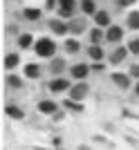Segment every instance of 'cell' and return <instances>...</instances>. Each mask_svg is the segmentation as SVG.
Returning <instances> with one entry per match:
<instances>
[{
    "mask_svg": "<svg viewBox=\"0 0 139 150\" xmlns=\"http://www.w3.org/2000/svg\"><path fill=\"white\" fill-rule=\"evenodd\" d=\"M56 43H54V38H47V36H43V38H38L36 40V45H34V52H36V56H40V58H54L56 56Z\"/></svg>",
    "mask_w": 139,
    "mask_h": 150,
    "instance_id": "cell-1",
    "label": "cell"
},
{
    "mask_svg": "<svg viewBox=\"0 0 139 150\" xmlns=\"http://www.w3.org/2000/svg\"><path fill=\"white\" fill-rule=\"evenodd\" d=\"M70 88H72V83H70L67 79H63V76H54V79L47 83V90H50L52 94H63V92H70Z\"/></svg>",
    "mask_w": 139,
    "mask_h": 150,
    "instance_id": "cell-2",
    "label": "cell"
},
{
    "mask_svg": "<svg viewBox=\"0 0 139 150\" xmlns=\"http://www.w3.org/2000/svg\"><path fill=\"white\" fill-rule=\"evenodd\" d=\"M67 94H70V99H74V101H83L90 94V85L85 81H76V85H72Z\"/></svg>",
    "mask_w": 139,
    "mask_h": 150,
    "instance_id": "cell-3",
    "label": "cell"
},
{
    "mask_svg": "<svg viewBox=\"0 0 139 150\" xmlns=\"http://www.w3.org/2000/svg\"><path fill=\"white\" fill-rule=\"evenodd\" d=\"M76 13V0H58V16L65 20L74 18Z\"/></svg>",
    "mask_w": 139,
    "mask_h": 150,
    "instance_id": "cell-4",
    "label": "cell"
},
{
    "mask_svg": "<svg viewBox=\"0 0 139 150\" xmlns=\"http://www.w3.org/2000/svg\"><path fill=\"white\" fill-rule=\"evenodd\" d=\"M47 27H50L56 36H65V34H70V23H65V18H50L47 20Z\"/></svg>",
    "mask_w": 139,
    "mask_h": 150,
    "instance_id": "cell-5",
    "label": "cell"
},
{
    "mask_svg": "<svg viewBox=\"0 0 139 150\" xmlns=\"http://www.w3.org/2000/svg\"><path fill=\"white\" fill-rule=\"evenodd\" d=\"M110 81H112L119 90H128L133 85V76L128 74V72H112V74H110Z\"/></svg>",
    "mask_w": 139,
    "mask_h": 150,
    "instance_id": "cell-6",
    "label": "cell"
},
{
    "mask_svg": "<svg viewBox=\"0 0 139 150\" xmlns=\"http://www.w3.org/2000/svg\"><path fill=\"white\" fill-rule=\"evenodd\" d=\"M90 72H92V67L85 65V63H74V65L70 67V76H72L74 81H85Z\"/></svg>",
    "mask_w": 139,
    "mask_h": 150,
    "instance_id": "cell-7",
    "label": "cell"
},
{
    "mask_svg": "<svg viewBox=\"0 0 139 150\" xmlns=\"http://www.w3.org/2000/svg\"><path fill=\"white\" fill-rule=\"evenodd\" d=\"M67 23H70V34H72V36H76V38L81 36L83 31H88V20L83 18V16H79V18L74 16V18H70Z\"/></svg>",
    "mask_w": 139,
    "mask_h": 150,
    "instance_id": "cell-8",
    "label": "cell"
},
{
    "mask_svg": "<svg viewBox=\"0 0 139 150\" xmlns=\"http://www.w3.org/2000/svg\"><path fill=\"white\" fill-rule=\"evenodd\" d=\"M128 54H130L128 47H123V45H114V50L108 54V61L112 63V65H119V63H123L128 58Z\"/></svg>",
    "mask_w": 139,
    "mask_h": 150,
    "instance_id": "cell-9",
    "label": "cell"
},
{
    "mask_svg": "<svg viewBox=\"0 0 139 150\" xmlns=\"http://www.w3.org/2000/svg\"><path fill=\"white\" fill-rule=\"evenodd\" d=\"M106 40L110 45H119L121 40H123V27H119V25H110L106 29Z\"/></svg>",
    "mask_w": 139,
    "mask_h": 150,
    "instance_id": "cell-10",
    "label": "cell"
},
{
    "mask_svg": "<svg viewBox=\"0 0 139 150\" xmlns=\"http://www.w3.org/2000/svg\"><path fill=\"white\" fill-rule=\"evenodd\" d=\"M50 74L52 76H61L65 72V69H70L67 67V63H65V58H61V56H54V58H50Z\"/></svg>",
    "mask_w": 139,
    "mask_h": 150,
    "instance_id": "cell-11",
    "label": "cell"
},
{
    "mask_svg": "<svg viewBox=\"0 0 139 150\" xmlns=\"http://www.w3.org/2000/svg\"><path fill=\"white\" fill-rule=\"evenodd\" d=\"M23 74H25V79L36 81V79H40V76H43V67H40V65H36V63H27L25 67H23Z\"/></svg>",
    "mask_w": 139,
    "mask_h": 150,
    "instance_id": "cell-12",
    "label": "cell"
},
{
    "mask_svg": "<svg viewBox=\"0 0 139 150\" xmlns=\"http://www.w3.org/2000/svg\"><path fill=\"white\" fill-rule=\"evenodd\" d=\"M92 18H94V25L96 27H103V29H108V27L112 25V18H110V13H108L106 9H99Z\"/></svg>",
    "mask_w": 139,
    "mask_h": 150,
    "instance_id": "cell-13",
    "label": "cell"
},
{
    "mask_svg": "<svg viewBox=\"0 0 139 150\" xmlns=\"http://www.w3.org/2000/svg\"><path fill=\"white\" fill-rule=\"evenodd\" d=\"M88 38H90V45H101L103 40H106V31H103V27L94 25V29L88 31Z\"/></svg>",
    "mask_w": 139,
    "mask_h": 150,
    "instance_id": "cell-14",
    "label": "cell"
},
{
    "mask_svg": "<svg viewBox=\"0 0 139 150\" xmlns=\"http://www.w3.org/2000/svg\"><path fill=\"white\" fill-rule=\"evenodd\" d=\"M58 110V103L56 101H50V99H45V101H38V112L40 114H54Z\"/></svg>",
    "mask_w": 139,
    "mask_h": 150,
    "instance_id": "cell-15",
    "label": "cell"
},
{
    "mask_svg": "<svg viewBox=\"0 0 139 150\" xmlns=\"http://www.w3.org/2000/svg\"><path fill=\"white\" fill-rule=\"evenodd\" d=\"M34 45H36V40H34V36L29 34V31H23L18 36V47L20 50H32Z\"/></svg>",
    "mask_w": 139,
    "mask_h": 150,
    "instance_id": "cell-16",
    "label": "cell"
},
{
    "mask_svg": "<svg viewBox=\"0 0 139 150\" xmlns=\"http://www.w3.org/2000/svg\"><path fill=\"white\" fill-rule=\"evenodd\" d=\"M126 27H128L130 31H139V11H137V9L128 11V16H126Z\"/></svg>",
    "mask_w": 139,
    "mask_h": 150,
    "instance_id": "cell-17",
    "label": "cell"
},
{
    "mask_svg": "<svg viewBox=\"0 0 139 150\" xmlns=\"http://www.w3.org/2000/svg\"><path fill=\"white\" fill-rule=\"evenodd\" d=\"M40 16H43V11H40V9H36V7H25V9H23V18L29 20V23L40 20Z\"/></svg>",
    "mask_w": 139,
    "mask_h": 150,
    "instance_id": "cell-18",
    "label": "cell"
},
{
    "mask_svg": "<svg viewBox=\"0 0 139 150\" xmlns=\"http://www.w3.org/2000/svg\"><path fill=\"white\" fill-rule=\"evenodd\" d=\"M5 114H7V117H11V119H16V121H23V119H25V112H23L18 105H13V103L5 105Z\"/></svg>",
    "mask_w": 139,
    "mask_h": 150,
    "instance_id": "cell-19",
    "label": "cell"
},
{
    "mask_svg": "<svg viewBox=\"0 0 139 150\" xmlns=\"http://www.w3.org/2000/svg\"><path fill=\"white\" fill-rule=\"evenodd\" d=\"M2 65H5V69L11 72V69H16L20 65V56L16 54V52H11V54H7V56H5V63H2Z\"/></svg>",
    "mask_w": 139,
    "mask_h": 150,
    "instance_id": "cell-20",
    "label": "cell"
},
{
    "mask_svg": "<svg viewBox=\"0 0 139 150\" xmlns=\"http://www.w3.org/2000/svg\"><path fill=\"white\" fill-rule=\"evenodd\" d=\"M63 50L67 52V54H76V52H81V43H79V38H67L63 43Z\"/></svg>",
    "mask_w": 139,
    "mask_h": 150,
    "instance_id": "cell-21",
    "label": "cell"
},
{
    "mask_svg": "<svg viewBox=\"0 0 139 150\" xmlns=\"http://www.w3.org/2000/svg\"><path fill=\"white\" fill-rule=\"evenodd\" d=\"M5 83H7V85H9L11 90H20L23 85H25V81H23L20 76H16V74H9V76L5 79Z\"/></svg>",
    "mask_w": 139,
    "mask_h": 150,
    "instance_id": "cell-22",
    "label": "cell"
},
{
    "mask_svg": "<svg viewBox=\"0 0 139 150\" xmlns=\"http://www.w3.org/2000/svg\"><path fill=\"white\" fill-rule=\"evenodd\" d=\"M88 56L92 58V61H103V50H101V45H90V50H88Z\"/></svg>",
    "mask_w": 139,
    "mask_h": 150,
    "instance_id": "cell-23",
    "label": "cell"
},
{
    "mask_svg": "<svg viewBox=\"0 0 139 150\" xmlns=\"http://www.w3.org/2000/svg\"><path fill=\"white\" fill-rule=\"evenodd\" d=\"M63 108L70 110V112H83V103H81V101H74V99L63 101Z\"/></svg>",
    "mask_w": 139,
    "mask_h": 150,
    "instance_id": "cell-24",
    "label": "cell"
},
{
    "mask_svg": "<svg viewBox=\"0 0 139 150\" xmlns=\"http://www.w3.org/2000/svg\"><path fill=\"white\" fill-rule=\"evenodd\" d=\"M81 11L83 13H92V16H94L99 9H96V5L92 2V0H81Z\"/></svg>",
    "mask_w": 139,
    "mask_h": 150,
    "instance_id": "cell-25",
    "label": "cell"
},
{
    "mask_svg": "<svg viewBox=\"0 0 139 150\" xmlns=\"http://www.w3.org/2000/svg\"><path fill=\"white\" fill-rule=\"evenodd\" d=\"M128 50H130V54H135V56H139V36H133L130 40H128L126 45Z\"/></svg>",
    "mask_w": 139,
    "mask_h": 150,
    "instance_id": "cell-26",
    "label": "cell"
},
{
    "mask_svg": "<svg viewBox=\"0 0 139 150\" xmlns=\"http://www.w3.org/2000/svg\"><path fill=\"white\" fill-rule=\"evenodd\" d=\"M128 74L133 76V79H137V81H139V63H135V65H130V69H128Z\"/></svg>",
    "mask_w": 139,
    "mask_h": 150,
    "instance_id": "cell-27",
    "label": "cell"
},
{
    "mask_svg": "<svg viewBox=\"0 0 139 150\" xmlns=\"http://www.w3.org/2000/svg\"><path fill=\"white\" fill-rule=\"evenodd\" d=\"M103 67H106V65H103L101 61H92V72H96V74H99V72H103Z\"/></svg>",
    "mask_w": 139,
    "mask_h": 150,
    "instance_id": "cell-28",
    "label": "cell"
},
{
    "mask_svg": "<svg viewBox=\"0 0 139 150\" xmlns=\"http://www.w3.org/2000/svg\"><path fill=\"white\" fill-rule=\"evenodd\" d=\"M63 119H65V112H63V110H56V112L52 114V121H56V123H58V121H63Z\"/></svg>",
    "mask_w": 139,
    "mask_h": 150,
    "instance_id": "cell-29",
    "label": "cell"
},
{
    "mask_svg": "<svg viewBox=\"0 0 139 150\" xmlns=\"http://www.w3.org/2000/svg\"><path fill=\"white\" fill-rule=\"evenodd\" d=\"M56 5H58V0H45V9H47V11L56 9Z\"/></svg>",
    "mask_w": 139,
    "mask_h": 150,
    "instance_id": "cell-30",
    "label": "cell"
},
{
    "mask_svg": "<svg viewBox=\"0 0 139 150\" xmlns=\"http://www.w3.org/2000/svg\"><path fill=\"white\" fill-rule=\"evenodd\" d=\"M119 2V7H130V5H135L137 0H117Z\"/></svg>",
    "mask_w": 139,
    "mask_h": 150,
    "instance_id": "cell-31",
    "label": "cell"
},
{
    "mask_svg": "<svg viewBox=\"0 0 139 150\" xmlns=\"http://www.w3.org/2000/svg\"><path fill=\"white\" fill-rule=\"evenodd\" d=\"M76 150H92V148H90V146H79Z\"/></svg>",
    "mask_w": 139,
    "mask_h": 150,
    "instance_id": "cell-32",
    "label": "cell"
},
{
    "mask_svg": "<svg viewBox=\"0 0 139 150\" xmlns=\"http://www.w3.org/2000/svg\"><path fill=\"white\" fill-rule=\"evenodd\" d=\"M135 94H137V96H139V81L135 83Z\"/></svg>",
    "mask_w": 139,
    "mask_h": 150,
    "instance_id": "cell-33",
    "label": "cell"
}]
</instances>
